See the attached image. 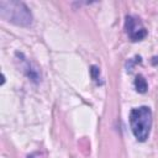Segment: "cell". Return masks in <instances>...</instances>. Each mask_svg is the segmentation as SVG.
I'll list each match as a JSON object with an SVG mask.
<instances>
[{
	"label": "cell",
	"mask_w": 158,
	"mask_h": 158,
	"mask_svg": "<svg viewBox=\"0 0 158 158\" xmlns=\"http://www.w3.org/2000/svg\"><path fill=\"white\" fill-rule=\"evenodd\" d=\"M125 30H126V33L128 35L130 40L133 42L141 41L147 36V30L143 27L139 19H137L135 16H126Z\"/></svg>",
	"instance_id": "cell-3"
},
{
	"label": "cell",
	"mask_w": 158,
	"mask_h": 158,
	"mask_svg": "<svg viewBox=\"0 0 158 158\" xmlns=\"http://www.w3.org/2000/svg\"><path fill=\"white\" fill-rule=\"evenodd\" d=\"M135 86H136V90L138 93H146L147 91V88H148L147 81H146V79L142 75H137L136 77V79H135Z\"/></svg>",
	"instance_id": "cell-4"
},
{
	"label": "cell",
	"mask_w": 158,
	"mask_h": 158,
	"mask_svg": "<svg viewBox=\"0 0 158 158\" xmlns=\"http://www.w3.org/2000/svg\"><path fill=\"white\" fill-rule=\"evenodd\" d=\"M0 16L19 26H30L32 23V15L23 2L14 0L0 1Z\"/></svg>",
	"instance_id": "cell-1"
},
{
	"label": "cell",
	"mask_w": 158,
	"mask_h": 158,
	"mask_svg": "<svg viewBox=\"0 0 158 158\" xmlns=\"http://www.w3.org/2000/svg\"><path fill=\"white\" fill-rule=\"evenodd\" d=\"M131 130L139 142H144L148 138L152 126V111L148 106H141L131 110L130 112Z\"/></svg>",
	"instance_id": "cell-2"
},
{
	"label": "cell",
	"mask_w": 158,
	"mask_h": 158,
	"mask_svg": "<svg viewBox=\"0 0 158 158\" xmlns=\"http://www.w3.org/2000/svg\"><path fill=\"white\" fill-rule=\"evenodd\" d=\"M90 70H91V77H93V79H94V80H98V78H99V69H98V67L93 65Z\"/></svg>",
	"instance_id": "cell-5"
}]
</instances>
